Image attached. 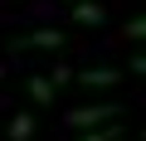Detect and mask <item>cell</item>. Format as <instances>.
I'll use <instances>...</instances> for the list:
<instances>
[{
    "label": "cell",
    "instance_id": "3957f363",
    "mask_svg": "<svg viewBox=\"0 0 146 141\" xmlns=\"http://www.w3.org/2000/svg\"><path fill=\"white\" fill-rule=\"evenodd\" d=\"M15 49H63V34L58 29H34V34L15 39Z\"/></svg>",
    "mask_w": 146,
    "mask_h": 141
},
{
    "label": "cell",
    "instance_id": "277c9868",
    "mask_svg": "<svg viewBox=\"0 0 146 141\" xmlns=\"http://www.w3.org/2000/svg\"><path fill=\"white\" fill-rule=\"evenodd\" d=\"M78 83H88V88H117V83H122V73H117V68H83Z\"/></svg>",
    "mask_w": 146,
    "mask_h": 141
},
{
    "label": "cell",
    "instance_id": "9c48e42d",
    "mask_svg": "<svg viewBox=\"0 0 146 141\" xmlns=\"http://www.w3.org/2000/svg\"><path fill=\"white\" fill-rule=\"evenodd\" d=\"M131 73H146V54H136V58H131Z\"/></svg>",
    "mask_w": 146,
    "mask_h": 141
},
{
    "label": "cell",
    "instance_id": "8fae6325",
    "mask_svg": "<svg viewBox=\"0 0 146 141\" xmlns=\"http://www.w3.org/2000/svg\"><path fill=\"white\" fill-rule=\"evenodd\" d=\"M141 141H146V131H141Z\"/></svg>",
    "mask_w": 146,
    "mask_h": 141
},
{
    "label": "cell",
    "instance_id": "ba28073f",
    "mask_svg": "<svg viewBox=\"0 0 146 141\" xmlns=\"http://www.w3.org/2000/svg\"><path fill=\"white\" fill-rule=\"evenodd\" d=\"M127 39H146V15H136V20H127Z\"/></svg>",
    "mask_w": 146,
    "mask_h": 141
},
{
    "label": "cell",
    "instance_id": "30bf717a",
    "mask_svg": "<svg viewBox=\"0 0 146 141\" xmlns=\"http://www.w3.org/2000/svg\"><path fill=\"white\" fill-rule=\"evenodd\" d=\"M0 78H5V63H0Z\"/></svg>",
    "mask_w": 146,
    "mask_h": 141
},
{
    "label": "cell",
    "instance_id": "52a82bcc",
    "mask_svg": "<svg viewBox=\"0 0 146 141\" xmlns=\"http://www.w3.org/2000/svg\"><path fill=\"white\" fill-rule=\"evenodd\" d=\"M117 136H122V126H117V122H107V126H93V131H83L78 141H117Z\"/></svg>",
    "mask_w": 146,
    "mask_h": 141
},
{
    "label": "cell",
    "instance_id": "8992f818",
    "mask_svg": "<svg viewBox=\"0 0 146 141\" xmlns=\"http://www.w3.org/2000/svg\"><path fill=\"white\" fill-rule=\"evenodd\" d=\"M29 97H34L39 107H44V102H54V83H49L44 73H34V78H29Z\"/></svg>",
    "mask_w": 146,
    "mask_h": 141
},
{
    "label": "cell",
    "instance_id": "6da1fadb",
    "mask_svg": "<svg viewBox=\"0 0 146 141\" xmlns=\"http://www.w3.org/2000/svg\"><path fill=\"white\" fill-rule=\"evenodd\" d=\"M117 117H122L117 102H98V107H78V112H68V126H73V131H93V126H107V122H117Z\"/></svg>",
    "mask_w": 146,
    "mask_h": 141
},
{
    "label": "cell",
    "instance_id": "7a4b0ae2",
    "mask_svg": "<svg viewBox=\"0 0 146 141\" xmlns=\"http://www.w3.org/2000/svg\"><path fill=\"white\" fill-rule=\"evenodd\" d=\"M73 20L88 24V29H102V24H107V10L98 5V0H78V5H73Z\"/></svg>",
    "mask_w": 146,
    "mask_h": 141
},
{
    "label": "cell",
    "instance_id": "5b68a950",
    "mask_svg": "<svg viewBox=\"0 0 146 141\" xmlns=\"http://www.w3.org/2000/svg\"><path fill=\"white\" fill-rule=\"evenodd\" d=\"M29 136H34V117L29 112H15L10 117V141H29Z\"/></svg>",
    "mask_w": 146,
    "mask_h": 141
}]
</instances>
